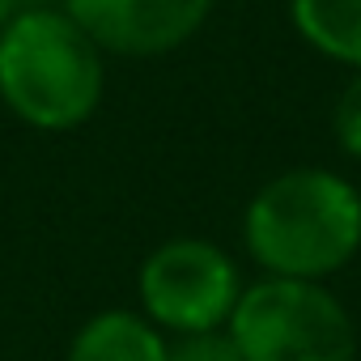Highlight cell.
<instances>
[{
    "label": "cell",
    "instance_id": "obj_2",
    "mask_svg": "<svg viewBox=\"0 0 361 361\" xmlns=\"http://www.w3.org/2000/svg\"><path fill=\"white\" fill-rule=\"evenodd\" d=\"M106 98V56L64 9H22L0 30V102L35 132H77Z\"/></svg>",
    "mask_w": 361,
    "mask_h": 361
},
{
    "label": "cell",
    "instance_id": "obj_10",
    "mask_svg": "<svg viewBox=\"0 0 361 361\" xmlns=\"http://www.w3.org/2000/svg\"><path fill=\"white\" fill-rule=\"evenodd\" d=\"M22 9H26L22 0H0V30H5V26H9V22L22 13Z\"/></svg>",
    "mask_w": 361,
    "mask_h": 361
},
{
    "label": "cell",
    "instance_id": "obj_6",
    "mask_svg": "<svg viewBox=\"0 0 361 361\" xmlns=\"http://www.w3.org/2000/svg\"><path fill=\"white\" fill-rule=\"evenodd\" d=\"M64 361H166V336L140 310L111 306L73 331Z\"/></svg>",
    "mask_w": 361,
    "mask_h": 361
},
{
    "label": "cell",
    "instance_id": "obj_1",
    "mask_svg": "<svg viewBox=\"0 0 361 361\" xmlns=\"http://www.w3.org/2000/svg\"><path fill=\"white\" fill-rule=\"evenodd\" d=\"M243 247L264 276L327 281L361 251V192L327 166H289L251 192Z\"/></svg>",
    "mask_w": 361,
    "mask_h": 361
},
{
    "label": "cell",
    "instance_id": "obj_3",
    "mask_svg": "<svg viewBox=\"0 0 361 361\" xmlns=\"http://www.w3.org/2000/svg\"><path fill=\"white\" fill-rule=\"evenodd\" d=\"M243 361H357V323L327 281L259 276L226 323Z\"/></svg>",
    "mask_w": 361,
    "mask_h": 361
},
{
    "label": "cell",
    "instance_id": "obj_8",
    "mask_svg": "<svg viewBox=\"0 0 361 361\" xmlns=\"http://www.w3.org/2000/svg\"><path fill=\"white\" fill-rule=\"evenodd\" d=\"M166 361H243V353L226 327H213V331L166 336Z\"/></svg>",
    "mask_w": 361,
    "mask_h": 361
},
{
    "label": "cell",
    "instance_id": "obj_7",
    "mask_svg": "<svg viewBox=\"0 0 361 361\" xmlns=\"http://www.w3.org/2000/svg\"><path fill=\"white\" fill-rule=\"evenodd\" d=\"M289 26L314 56L361 68V0H289Z\"/></svg>",
    "mask_w": 361,
    "mask_h": 361
},
{
    "label": "cell",
    "instance_id": "obj_4",
    "mask_svg": "<svg viewBox=\"0 0 361 361\" xmlns=\"http://www.w3.org/2000/svg\"><path fill=\"white\" fill-rule=\"evenodd\" d=\"M238 259L209 238H166L136 268L140 314L161 336H188L226 327L243 298Z\"/></svg>",
    "mask_w": 361,
    "mask_h": 361
},
{
    "label": "cell",
    "instance_id": "obj_5",
    "mask_svg": "<svg viewBox=\"0 0 361 361\" xmlns=\"http://www.w3.org/2000/svg\"><path fill=\"white\" fill-rule=\"evenodd\" d=\"M60 9L98 43L102 56L157 60L204 30L217 0H64Z\"/></svg>",
    "mask_w": 361,
    "mask_h": 361
},
{
    "label": "cell",
    "instance_id": "obj_11",
    "mask_svg": "<svg viewBox=\"0 0 361 361\" xmlns=\"http://www.w3.org/2000/svg\"><path fill=\"white\" fill-rule=\"evenodd\" d=\"M357 264H361V251H357Z\"/></svg>",
    "mask_w": 361,
    "mask_h": 361
},
{
    "label": "cell",
    "instance_id": "obj_9",
    "mask_svg": "<svg viewBox=\"0 0 361 361\" xmlns=\"http://www.w3.org/2000/svg\"><path fill=\"white\" fill-rule=\"evenodd\" d=\"M331 140L348 161H361V68L344 81L331 106Z\"/></svg>",
    "mask_w": 361,
    "mask_h": 361
}]
</instances>
